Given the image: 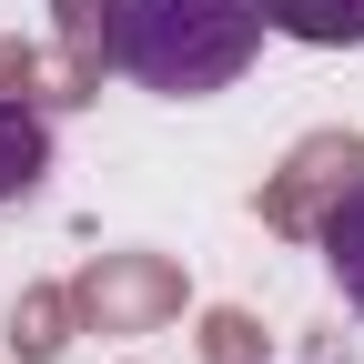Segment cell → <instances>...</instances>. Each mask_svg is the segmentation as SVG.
I'll return each mask as SVG.
<instances>
[{"label": "cell", "mask_w": 364, "mask_h": 364, "mask_svg": "<svg viewBox=\"0 0 364 364\" xmlns=\"http://www.w3.org/2000/svg\"><path fill=\"white\" fill-rule=\"evenodd\" d=\"M263 0H102V51L122 81L162 91V102H203L233 91L263 51Z\"/></svg>", "instance_id": "6da1fadb"}, {"label": "cell", "mask_w": 364, "mask_h": 364, "mask_svg": "<svg viewBox=\"0 0 364 364\" xmlns=\"http://www.w3.org/2000/svg\"><path fill=\"white\" fill-rule=\"evenodd\" d=\"M263 21L304 51H364V0H263Z\"/></svg>", "instance_id": "7a4b0ae2"}, {"label": "cell", "mask_w": 364, "mask_h": 364, "mask_svg": "<svg viewBox=\"0 0 364 364\" xmlns=\"http://www.w3.org/2000/svg\"><path fill=\"white\" fill-rule=\"evenodd\" d=\"M41 172H51V122L21 112V102H0V203L41 193Z\"/></svg>", "instance_id": "3957f363"}, {"label": "cell", "mask_w": 364, "mask_h": 364, "mask_svg": "<svg viewBox=\"0 0 364 364\" xmlns=\"http://www.w3.org/2000/svg\"><path fill=\"white\" fill-rule=\"evenodd\" d=\"M324 273L344 284V304L364 314V182H344V203L324 213Z\"/></svg>", "instance_id": "277c9868"}]
</instances>
